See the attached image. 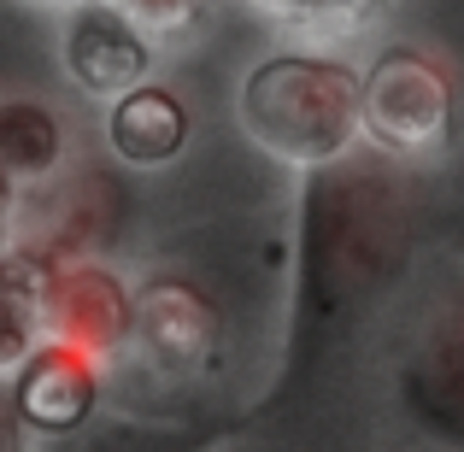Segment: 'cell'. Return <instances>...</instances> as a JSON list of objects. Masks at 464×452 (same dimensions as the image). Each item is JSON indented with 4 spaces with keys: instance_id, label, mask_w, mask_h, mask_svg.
Wrapping results in <instances>:
<instances>
[{
    "instance_id": "7a4b0ae2",
    "label": "cell",
    "mask_w": 464,
    "mask_h": 452,
    "mask_svg": "<svg viewBox=\"0 0 464 452\" xmlns=\"http://www.w3.org/2000/svg\"><path fill=\"white\" fill-rule=\"evenodd\" d=\"M241 130L295 170L329 165L364 141V77L317 53H271L241 82Z\"/></svg>"
},
{
    "instance_id": "8992f818",
    "label": "cell",
    "mask_w": 464,
    "mask_h": 452,
    "mask_svg": "<svg viewBox=\"0 0 464 452\" xmlns=\"http://www.w3.org/2000/svg\"><path fill=\"white\" fill-rule=\"evenodd\" d=\"M182 136H188V118H182V106L170 101L165 89H148V82H136V89L118 94L112 106V141L124 159H136V165H159V159H170L182 148Z\"/></svg>"
},
{
    "instance_id": "6da1fadb",
    "label": "cell",
    "mask_w": 464,
    "mask_h": 452,
    "mask_svg": "<svg viewBox=\"0 0 464 452\" xmlns=\"http://www.w3.org/2000/svg\"><path fill=\"white\" fill-rule=\"evenodd\" d=\"M411 253V194L394 153L353 148L300 170L295 217V300H288L283 376L265 394L271 411H295L347 359Z\"/></svg>"
},
{
    "instance_id": "9c48e42d",
    "label": "cell",
    "mask_w": 464,
    "mask_h": 452,
    "mask_svg": "<svg viewBox=\"0 0 464 452\" xmlns=\"http://www.w3.org/2000/svg\"><path fill=\"white\" fill-rule=\"evenodd\" d=\"M35 6H53V0H35Z\"/></svg>"
},
{
    "instance_id": "5b68a950",
    "label": "cell",
    "mask_w": 464,
    "mask_h": 452,
    "mask_svg": "<svg viewBox=\"0 0 464 452\" xmlns=\"http://www.w3.org/2000/svg\"><path fill=\"white\" fill-rule=\"evenodd\" d=\"M65 65L82 89L94 94H124L141 82L148 71V42H141L136 18L124 6H106V0H89V6L71 12L65 30Z\"/></svg>"
},
{
    "instance_id": "52a82bcc",
    "label": "cell",
    "mask_w": 464,
    "mask_h": 452,
    "mask_svg": "<svg viewBox=\"0 0 464 452\" xmlns=\"http://www.w3.org/2000/svg\"><path fill=\"white\" fill-rule=\"evenodd\" d=\"M259 6L300 24V30H341V24H359L376 0H259Z\"/></svg>"
},
{
    "instance_id": "277c9868",
    "label": "cell",
    "mask_w": 464,
    "mask_h": 452,
    "mask_svg": "<svg viewBox=\"0 0 464 452\" xmlns=\"http://www.w3.org/2000/svg\"><path fill=\"white\" fill-rule=\"evenodd\" d=\"M400 406L435 441L464 447V294L441 300L400 359Z\"/></svg>"
},
{
    "instance_id": "3957f363",
    "label": "cell",
    "mask_w": 464,
    "mask_h": 452,
    "mask_svg": "<svg viewBox=\"0 0 464 452\" xmlns=\"http://www.w3.org/2000/svg\"><path fill=\"white\" fill-rule=\"evenodd\" d=\"M453 82L418 47H388L371 71H364V136L371 148L411 159V153H435L453 136Z\"/></svg>"
},
{
    "instance_id": "ba28073f",
    "label": "cell",
    "mask_w": 464,
    "mask_h": 452,
    "mask_svg": "<svg viewBox=\"0 0 464 452\" xmlns=\"http://www.w3.org/2000/svg\"><path fill=\"white\" fill-rule=\"evenodd\" d=\"M188 0H124V12H141V18H170V12H182Z\"/></svg>"
}]
</instances>
